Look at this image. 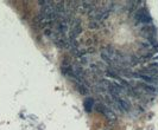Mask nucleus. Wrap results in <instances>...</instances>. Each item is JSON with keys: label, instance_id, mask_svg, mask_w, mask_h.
Listing matches in <instances>:
<instances>
[{"label": "nucleus", "instance_id": "1", "mask_svg": "<svg viewBox=\"0 0 158 130\" xmlns=\"http://www.w3.org/2000/svg\"><path fill=\"white\" fill-rule=\"evenodd\" d=\"M101 58L104 59L106 63H113L115 59H116V54H115V51L113 48L110 47H106L104 50L101 51Z\"/></svg>", "mask_w": 158, "mask_h": 130}, {"label": "nucleus", "instance_id": "2", "mask_svg": "<svg viewBox=\"0 0 158 130\" xmlns=\"http://www.w3.org/2000/svg\"><path fill=\"white\" fill-rule=\"evenodd\" d=\"M82 31V26L80 24V20H75L73 24H72V32H70V38L73 40H75V38L81 33Z\"/></svg>", "mask_w": 158, "mask_h": 130}, {"label": "nucleus", "instance_id": "3", "mask_svg": "<svg viewBox=\"0 0 158 130\" xmlns=\"http://www.w3.org/2000/svg\"><path fill=\"white\" fill-rule=\"evenodd\" d=\"M136 20L139 21V23H144V24H147L150 23V20H151V18H150L149 13L145 11V10H140L137 12L136 14Z\"/></svg>", "mask_w": 158, "mask_h": 130}, {"label": "nucleus", "instance_id": "4", "mask_svg": "<svg viewBox=\"0 0 158 130\" xmlns=\"http://www.w3.org/2000/svg\"><path fill=\"white\" fill-rule=\"evenodd\" d=\"M114 101H116V103L120 105V109H123V110H125V111H129L130 109H131V105H130V103L129 102H126L124 98H116V99H114Z\"/></svg>", "mask_w": 158, "mask_h": 130}, {"label": "nucleus", "instance_id": "5", "mask_svg": "<svg viewBox=\"0 0 158 130\" xmlns=\"http://www.w3.org/2000/svg\"><path fill=\"white\" fill-rule=\"evenodd\" d=\"M139 78H141V79H144L145 82H147V83H155L156 82V79L155 78H152L151 76H149V75H145V74H141V72H139V74L137 75Z\"/></svg>", "mask_w": 158, "mask_h": 130}, {"label": "nucleus", "instance_id": "6", "mask_svg": "<svg viewBox=\"0 0 158 130\" xmlns=\"http://www.w3.org/2000/svg\"><path fill=\"white\" fill-rule=\"evenodd\" d=\"M104 115H105L109 121H115V119H116V116L114 115V112H113L112 110L107 109V108H106V110H105V112H104Z\"/></svg>", "mask_w": 158, "mask_h": 130}, {"label": "nucleus", "instance_id": "7", "mask_svg": "<svg viewBox=\"0 0 158 130\" xmlns=\"http://www.w3.org/2000/svg\"><path fill=\"white\" fill-rule=\"evenodd\" d=\"M93 104H94V102H93L92 98H87V99L84 101V108H86V110H87V111H92Z\"/></svg>", "mask_w": 158, "mask_h": 130}, {"label": "nucleus", "instance_id": "8", "mask_svg": "<svg viewBox=\"0 0 158 130\" xmlns=\"http://www.w3.org/2000/svg\"><path fill=\"white\" fill-rule=\"evenodd\" d=\"M139 86H141V88H143L144 90H146V91H150V92H156V89H155L153 86H151V85H149V84L140 83V84H139Z\"/></svg>", "mask_w": 158, "mask_h": 130}]
</instances>
